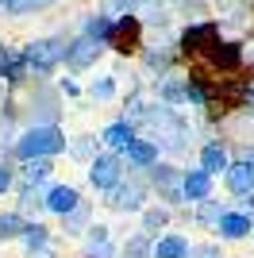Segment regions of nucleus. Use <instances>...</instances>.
<instances>
[{"label": "nucleus", "mask_w": 254, "mask_h": 258, "mask_svg": "<svg viewBox=\"0 0 254 258\" xmlns=\"http://www.w3.org/2000/svg\"><path fill=\"white\" fill-rule=\"evenodd\" d=\"M62 93L58 85H50L46 77H35L31 85H27V100L20 104L23 112V127H58V119H62Z\"/></svg>", "instance_id": "obj_1"}, {"label": "nucleus", "mask_w": 254, "mask_h": 258, "mask_svg": "<svg viewBox=\"0 0 254 258\" xmlns=\"http://www.w3.org/2000/svg\"><path fill=\"white\" fill-rule=\"evenodd\" d=\"M70 147V135L62 127H20L16 135V147H12V158L16 162H39V158H58V154Z\"/></svg>", "instance_id": "obj_2"}, {"label": "nucleus", "mask_w": 254, "mask_h": 258, "mask_svg": "<svg viewBox=\"0 0 254 258\" xmlns=\"http://www.w3.org/2000/svg\"><path fill=\"white\" fill-rule=\"evenodd\" d=\"M66 46H70V35H39L31 43H23V58H27V70L31 77H50L66 66Z\"/></svg>", "instance_id": "obj_3"}, {"label": "nucleus", "mask_w": 254, "mask_h": 258, "mask_svg": "<svg viewBox=\"0 0 254 258\" xmlns=\"http://www.w3.org/2000/svg\"><path fill=\"white\" fill-rule=\"evenodd\" d=\"M150 185H147V170H127V177L112 189V193L100 201L108 212H119V216H143V208L150 205Z\"/></svg>", "instance_id": "obj_4"}, {"label": "nucleus", "mask_w": 254, "mask_h": 258, "mask_svg": "<svg viewBox=\"0 0 254 258\" xmlns=\"http://www.w3.org/2000/svg\"><path fill=\"white\" fill-rule=\"evenodd\" d=\"M181 177H185V170H181L177 162H169V158H162L158 166H150V170H147L150 193L158 197L166 208H173V212H181V208L189 205V201H185V189H181Z\"/></svg>", "instance_id": "obj_5"}, {"label": "nucleus", "mask_w": 254, "mask_h": 258, "mask_svg": "<svg viewBox=\"0 0 254 258\" xmlns=\"http://www.w3.org/2000/svg\"><path fill=\"white\" fill-rule=\"evenodd\" d=\"M177 58H181L177 35H166V31H162L158 39H147V43H143V50H139V62H143V70H147L154 81H158V77H166V74H173Z\"/></svg>", "instance_id": "obj_6"}, {"label": "nucleus", "mask_w": 254, "mask_h": 258, "mask_svg": "<svg viewBox=\"0 0 254 258\" xmlns=\"http://www.w3.org/2000/svg\"><path fill=\"white\" fill-rule=\"evenodd\" d=\"M223 23L220 20H201V23H185L177 35V46H181V58H197L201 62L204 54L223 39Z\"/></svg>", "instance_id": "obj_7"}, {"label": "nucleus", "mask_w": 254, "mask_h": 258, "mask_svg": "<svg viewBox=\"0 0 254 258\" xmlns=\"http://www.w3.org/2000/svg\"><path fill=\"white\" fill-rule=\"evenodd\" d=\"M201 62H204V70H208V77H235L246 66V46L239 43V39H220Z\"/></svg>", "instance_id": "obj_8"}, {"label": "nucleus", "mask_w": 254, "mask_h": 258, "mask_svg": "<svg viewBox=\"0 0 254 258\" xmlns=\"http://www.w3.org/2000/svg\"><path fill=\"white\" fill-rule=\"evenodd\" d=\"M85 177H89V185H93L100 197H108L127 177V162L119 158V154H112V151H100V154H96V162L85 170Z\"/></svg>", "instance_id": "obj_9"}, {"label": "nucleus", "mask_w": 254, "mask_h": 258, "mask_svg": "<svg viewBox=\"0 0 254 258\" xmlns=\"http://www.w3.org/2000/svg\"><path fill=\"white\" fill-rule=\"evenodd\" d=\"M108 46L96 43V39H85V35H70V46H66V70L70 74H85L93 70L100 58H104Z\"/></svg>", "instance_id": "obj_10"}, {"label": "nucleus", "mask_w": 254, "mask_h": 258, "mask_svg": "<svg viewBox=\"0 0 254 258\" xmlns=\"http://www.w3.org/2000/svg\"><path fill=\"white\" fill-rule=\"evenodd\" d=\"M143 31H147V27H143V20H139V16H123V20H116V35H112L108 50H116L119 58H131V54L139 58L143 43H147V39H143Z\"/></svg>", "instance_id": "obj_11"}, {"label": "nucleus", "mask_w": 254, "mask_h": 258, "mask_svg": "<svg viewBox=\"0 0 254 258\" xmlns=\"http://www.w3.org/2000/svg\"><path fill=\"white\" fill-rule=\"evenodd\" d=\"M193 135H197V131H193V123H189L185 116H177V119H173V123H169V127L162 131L154 143L162 147V158H181V154H189Z\"/></svg>", "instance_id": "obj_12"}, {"label": "nucleus", "mask_w": 254, "mask_h": 258, "mask_svg": "<svg viewBox=\"0 0 254 258\" xmlns=\"http://www.w3.org/2000/svg\"><path fill=\"white\" fill-rule=\"evenodd\" d=\"M231 162H235V154H231V143H227V139H204V143H201L197 166H201V170H208L212 177H223V173L231 170Z\"/></svg>", "instance_id": "obj_13"}, {"label": "nucleus", "mask_w": 254, "mask_h": 258, "mask_svg": "<svg viewBox=\"0 0 254 258\" xmlns=\"http://www.w3.org/2000/svg\"><path fill=\"white\" fill-rule=\"evenodd\" d=\"M135 139H139V127L131 123L127 116H116V119H108L104 123V131H100V143H104L112 154H119L123 158L131 147H135Z\"/></svg>", "instance_id": "obj_14"}, {"label": "nucleus", "mask_w": 254, "mask_h": 258, "mask_svg": "<svg viewBox=\"0 0 254 258\" xmlns=\"http://www.w3.org/2000/svg\"><path fill=\"white\" fill-rule=\"evenodd\" d=\"M85 201H81V189L70 181H54L50 189H46V216H58V220H66L70 212H77Z\"/></svg>", "instance_id": "obj_15"}, {"label": "nucleus", "mask_w": 254, "mask_h": 258, "mask_svg": "<svg viewBox=\"0 0 254 258\" xmlns=\"http://www.w3.org/2000/svg\"><path fill=\"white\" fill-rule=\"evenodd\" d=\"M81 258H119V247L108 224H93L81 239Z\"/></svg>", "instance_id": "obj_16"}, {"label": "nucleus", "mask_w": 254, "mask_h": 258, "mask_svg": "<svg viewBox=\"0 0 254 258\" xmlns=\"http://www.w3.org/2000/svg\"><path fill=\"white\" fill-rule=\"evenodd\" d=\"M150 93H154V100H162V104H169V108H189V77L166 74L150 85Z\"/></svg>", "instance_id": "obj_17"}, {"label": "nucleus", "mask_w": 254, "mask_h": 258, "mask_svg": "<svg viewBox=\"0 0 254 258\" xmlns=\"http://www.w3.org/2000/svg\"><path fill=\"white\" fill-rule=\"evenodd\" d=\"M212 235H220V243H243V239L254 235V216H246L243 208H231V212L216 224Z\"/></svg>", "instance_id": "obj_18"}, {"label": "nucleus", "mask_w": 254, "mask_h": 258, "mask_svg": "<svg viewBox=\"0 0 254 258\" xmlns=\"http://www.w3.org/2000/svg\"><path fill=\"white\" fill-rule=\"evenodd\" d=\"M181 189H185V201H189V205H201V201L216 197V177H212L208 170H201V166H189L185 177H181Z\"/></svg>", "instance_id": "obj_19"}, {"label": "nucleus", "mask_w": 254, "mask_h": 258, "mask_svg": "<svg viewBox=\"0 0 254 258\" xmlns=\"http://www.w3.org/2000/svg\"><path fill=\"white\" fill-rule=\"evenodd\" d=\"M223 185H227V193L231 197H250L254 193V158H235L231 170L223 173Z\"/></svg>", "instance_id": "obj_20"}, {"label": "nucleus", "mask_w": 254, "mask_h": 258, "mask_svg": "<svg viewBox=\"0 0 254 258\" xmlns=\"http://www.w3.org/2000/svg\"><path fill=\"white\" fill-rule=\"evenodd\" d=\"M20 247L27 250V258H39L46 250H54V231L42 220H27V227H23V235H20Z\"/></svg>", "instance_id": "obj_21"}, {"label": "nucleus", "mask_w": 254, "mask_h": 258, "mask_svg": "<svg viewBox=\"0 0 254 258\" xmlns=\"http://www.w3.org/2000/svg\"><path fill=\"white\" fill-rule=\"evenodd\" d=\"M173 220H177V212H173V208H166V205H162V201H150V205L143 208V216H139V224H143V227H139V231H147L150 239H158V231H162V235H166Z\"/></svg>", "instance_id": "obj_22"}, {"label": "nucleus", "mask_w": 254, "mask_h": 258, "mask_svg": "<svg viewBox=\"0 0 254 258\" xmlns=\"http://www.w3.org/2000/svg\"><path fill=\"white\" fill-rule=\"evenodd\" d=\"M16 181L20 185H35V189H50L54 185V162L50 158L20 162V166H16Z\"/></svg>", "instance_id": "obj_23"}, {"label": "nucleus", "mask_w": 254, "mask_h": 258, "mask_svg": "<svg viewBox=\"0 0 254 258\" xmlns=\"http://www.w3.org/2000/svg\"><path fill=\"white\" fill-rule=\"evenodd\" d=\"M123 162H127V170H150V166H158V162H162V147L150 139V135H147V139L139 135L135 147L123 154Z\"/></svg>", "instance_id": "obj_24"}, {"label": "nucleus", "mask_w": 254, "mask_h": 258, "mask_svg": "<svg viewBox=\"0 0 254 258\" xmlns=\"http://www.w3.org/2000/svg\"><path fill=\"white\" fill-rule=\"evenodd\" d=\"M77 35H85V39H96V43H112V35H116V20H108V16H100V12H85L81 23H77Z\"/></svg>", "instance_id": "obj_25"}, {"label": "nucleus", "mask_w": 254, "mask_h": 258, "mask_svg": "<svg viewBox=\"0 0 254 258\" xmlns=\"http://www.w3.org/2000/svg\"><path fill=\"white\" fill-rule=\"evenodd\" d=\"M62 0H0V16L8 20H31V16H42V12L58 8Z\"/></svg>", "instance_id": "obj_26"}, {"label": "nucleus", "mask_w": 254, "mask_h": 258, "mask_svg": "<svg viewBox=\"0 0 254 258\" xmlns=\"http://www.w3.org/2000/svg\"><path fill=\"white\" fill-rule=\"evenodd\" d=\"M227 212H231V205H227V201L208 197V201H201V205H193V224L204 227V231H216V224H220Z\"/></svg>", "instance_id": "obj_27"}, {"label": "nucleus", "mask_w": 254, "mask_h": 258, "mask_svg": "<svg viewBox=\"0 0 254 258\" xmlns=\"http://www.w3.org/2000/svg\"><path fill=\"white\" fill-rule=\"evenodd\" d=\"M193 254V243L185 231H166V235L154 239V254L150 258H189Z\"/></svg>", "instance_id": "obj_28"}, {"label": "nucleus", "mask_w": 254, "mask_h": 258, "mask_svg": "<svg viewBox=\"0 0 254 258\" xmlns=\"http://www.w3.org/2000/svg\"><path fill=\"white\" fill-rule=\"evenodd\" d=\"M100 147H104V143L96 139V135H89V131H85V135H70V147H66V154H70L77 166H85V170H89V166L96 162V154H100Z\"/></svg>", "instance_id": "obj_29"}, {"label": "nucleus", "mask_w": 254, "mask_h": 258, "mask_svg": "<svg viewBox=\"0 0 254 258\" xmlns=\"http://www.w3.org/2000/svg\"><path fill=\"white\" fill-rule=\"evenodd\" d=\"M16 212L39 220V216L46 212V189H35V185H20L16 181Z\"/></svg>", "instance_id": "obj_30"}, {"label": "nucleus", "mask_w": 254, "mask_h": 258, "mask_svg": "<svg viewBox=\"0 0 254 258\" xmlns=\"http://www.w3.org/2000/svg\"><path fill=\"white\" fill-rule=\"evenodd\" d=\"M93 224H96V220H93V201H85L77 212H70L62 220V235L66 239H85V231H89Z\"/></svg>", "instance_id": "obj_31"}, {"label": "nucleus", "mask_w": 254, "mask_h": 258, "mask_svg": "<svg viewBox=\"0 0 254 258\" xmlns=\"http://www.w3.org/2000/svg\"><path fill=\"white\" fill-rule=\"evenodd\" d=\"M150 254H154V239L147 231H135L119 243V258H150Z\"/></svg>", "instance_id": "obj_32"}, {"label": "nucleus", "mask_w": 254, "mask_h": 258, "mask_svg": "<svg viewBox=\"0 0 254 258\" xmlns=\"http://www.w3.org/2000/svg\"><path fill=\"white\" fill-rule=\"evenodd\" d=\"M23 227H27V216L8 208V212H0V243H20Z\"/></svg>", "instance_id": "obj_33"}, {"label": "nucleus", "mask_w": 254, "mask_h": 258, "mask_svg": "<svg viewBox=\"0 0 254 258\" xmlns=\"http://www.w3.org/2000/svg\"><path fill=\"white\" fill-rule=\"evenodd\" d=\"M119 74H104V77H93V85H89V100H96V104H108V100H116L119 93Z\"/></svg>", "instance_id": "obj_34"}, {"label": "nucleus", "mask_w": 254, "mask_h": 258, "mask_svg": "<svg viewBox=\"0 0 254 258\" xmlns=\"http://www.w3.org/2000/svg\"><path fill=\"white\" fill-rule=\"evenodd\" d=\"M166 4H173V12H181L189 23H201L212 16V0H166Z\"/></svg>", "instance_id": "obj_35"}, {"label": "nucleus", "mask_w": 254, "mask_h": 258, "mask_svg": "<svg viewBox=\"0 0 254 258\" xmlns=\"http://www.w3.org/2000/svg\"><path fill=\"white\" fill-rule=\"evenodd\" d=\"M212 4L223 12V20H227V23H243L246 12H250V0H212ZM223 20H220V23H223Z\"/></svg>", "instance_id": "obj_36"}, {"label": "nucleus", "mask_w": 254, "mask_h": 258, "mask_svg": "<svg viewBox=\"0 0 254 258\" xmlns=\"http://www.w3.org/2000/svg\"><path fill=\"white\" fill-rule=\"evenodd\" d=\"M96 12L108 20H123V16H135V0H100Z\"/></svg>", "instance_id": "obj_37"}, {"label": "nucleus", "mask_w": 254, "mask_h": 258, "mask_svg": "<svg viewBox=\"0 0 254 258\" xmlns=\"http://www.w3.org/2000/svg\"><path fill=\"white\" fill-rule=\"evenodd\" d=\"M12 189H16V166L0 158V197H4V193H12Z\"/></svg>", "instance_id": "obj_38"}, {"label": "nucleus", "mask_w": 254, "mask_h": 258, "mask_svg": "<svg viewBox=\"0 0 254 258\" xmlns=\"http://www.w3.org/2000/svg\"><path fill=\"white\" fill-rule=\"evenodd\" d=\"M189 258H223V243H193Z\"/></svg>", "instance_id": "obj_39"}, {"label": "nucleus", "mask_w": 254, "mask_h": 258, "mask_svg": "<svg viewBox=\"0 0 254 258\" xmlns=\"http://www.w3.org/2000/svg\"><path fill=\"white\" fill-rule=\"evenodd\" d=\"M58 93L70 97V100H77V97H81V85H77L74 77H62V81H58Z\"/></svg>", "instance_id": "obj_40"}, {"label": "nucleus", "mask_w": 254, "mask_h": 258, "mask_svg": "<svg viewBox=\"0 0 254 258\" xmlns=\"http://www.w3.org/2000/svg\"><path fill=\"white\" fill-rule=\"evenodd\" d=\"M12 54H16V46H8V43H4V39H0V70L8 66V58H12Z\"/></svg>", "instance_id": "obj_41"}, {"label": "nucleus", "mask_w": 254, "mask_h": 258, "mask_svg": "<svg viewBox=\"0 0 254 258\" xmlns=\"http://www.w3.org/2000/svg\"><path fill=\"white\" fill-rule=\"evenodd\" d=\"M239 208H243L246 216H254V193H250V197H243V201H239Z\"/></svg>", "instance_id": "obj_42"}, {"label": "nucleus", "mask_w": 254, "mask_h": 258, "mask_svg": "<svg viewBox=\"0 0 254 258\" xmlns=\"http://www.w3.org/2000/svg\"><path fill=\"white\" fill-rule=\"evenodd\" d=\"M235 158H254V143H250V147H243V151L235 154Z\"/></svg>", "instance_id": "obj_43"}, {"label": "nucleus", "mask_w": 254, "mask_h": 258, "mask_svg": "<svg viewBox=\"0 0 254 258\" xmlns=\"http://www.w3.org/2000/svg\"><path fill=\"white\" fill-rule=\"evenodd\" d=\"M246 62L254 66V39H250V46H246Z\"/></svg>", "instance_id": "obj_44"}, {"label": "nucleus", "mask_w": 254, "mask_h": 258, "mask_svg": "<svg viewBox=\"0 0 254 258\" xmlns=\"http://www.w3.org/2000/svg\"><path fill=\"white\" fill-rule=\"evenodd\" d=\"M39 258H58V254H54V250H46V254H39Z\"/></svg>", "instance_id": "obj_45"}]
</instances>
